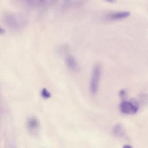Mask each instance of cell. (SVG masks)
<instances>
[{
  "instance_id": "1",
  "label": "cell",
  "mask_w": 148,
  "mask_h": 148,
  "mask_svg": "<svg viewBox=\"0 0 148 148\" xmlns=\"http://www.w3.org/2000/svg\"><path fill=\"white\" fill-rule=\"evenodd\" d=\"M1 18L4 24L14 31L23 30L28 24L27 18L24 15L18 13L5 12L2 13Z\"/></svg>"
},
{
  "instance_id": "2",
  "label": "cell",
  "mask_w": 148,
  "mask_h": 148,
  "mask_svg": "<svg viewBox=\"0 0 148 148\" xmlns=\"http://www.w3.org/2000/svg\"><path fill=\"white\" fill-rule=\"evenodd\" d=\"M101 75V67L99 64H96L93 66L90 82V91L92 95H95L98 90L99 84Z\"/></svg>"
},
{
  "instance_id": "3",
  "label": "cell",
  "mask_w": 148,
  "mask_h": 148,
  "mask_svg": "<svg viewBox=\"0 0 148 148\" xmlns=\"http://www.w3.org/2000/svg\"><path fill=\"white\" fill-rule=\"evenodd\" d=\"M139 103L134 99L123 101L119 106L120 111L125 114H134L139 109Z\"/></svg>"
},
{
  "instance_id": "4",
  "label": "cell",
  "mask_w": 148,
  "mask_h": 148,
  "mask_svg": "<svg viewBox=\"0 0 148 148\" xmlns=\"http://www.w3.org/2000/svg\"><path fill=\"white\" fill-rule=\"evenodd\" d=\"M24 3L29 8L32 9H47L52 6L56 1L49 0H26Z\"/></svg>"
},
{
  "instance_id": "5",
  "label": "cell",
  "mask_w": 148,
  "mask_h": 148,
  "mask_svg": "<svg viewBox=\"0 0 148 148\" xmlns=\"http://www.w3.org/2000/svg\"><path fill=\"white\" fill-rule=\"evenodd\" d=\"M130 15V12L128 11H120L110 13L106 16V18L109 20H119L125 18Z\"/></svg>"
},
{
  "instance_id": "6",
  "label": "cell",
  "mask_w": 148,
  "mask_h": 148,
  "mask_svg": "<svg viewBox=\"0 0 148 148\" xmlns=\"http://www.w3.org/2000/svg\"><path fill=\"white\" fill-rule=\"evenodd\" d=\"M65 63L68 68L72 71L77 72L79 71V64L75 58L71 54H68L65 57Z\"/></svg>"
},
{
  "instance_id": "7",
  "label": "cell",
  "mask_w": 148,
  "mask_h": 148,
  "mask_svg": "<svg viewBox=\"0 0 148 148\" xmlns=\"http://www.w3.org/2000/svg\"><path fill=\"white\" fill-rule=\"evenodd\" d=\"M39 121L35 117H31L27 120V125L29 132L35 133L39 128Z\"/></svg>"
},
{
  "instance_id": "8",
  "label": "cell",
  "mask_w": 148,
  "mask_h": 148,
  "mask_svg": "<svg viewBox=\"0 0 148 148\" xmlns=\"http://www.w3.org/2000/svg\"><path fill=\"white\" fill-rule=\"evenodd\" d=\"M113 131L114 134L117 136H123L125 134V131L123 127L120 124H116L113 127Z\"/></svg>"
},
{
  "instance_id": "9",
  "label": "cell",
  "mask_w": 148,
  "mask_h": 148,
  "mask_svg": "<svg viewBox=\"0 0 148 148\" xmlns=\"http://www.w3.org/2000/svg\"><path fill=\"white\" fill-rule=\"evenodd\" d=\"M40 95L41 97L45 99H47L49 98H50L51 97V94L50 92V91L46 88H43L41 91H40Z\"/></svg>"
},
{
  "instance_id": "10",
  "label": "cell",
  "mask_w": 148,
  "mask_h": 148,
  "mask_svg": "<svg viewBox=\"0 0 148 148\" xmlns=\"http://www.w3.org/2000/svg\"><path fill=\"white\" fill-rule=\"evenodd\" d=\"M119 95L121 98H124L126 95V91L125 90H121L119 92Z\"/></svg>"
},
{
  "instance_id": "11",
  "label": "cell",
  "mask_w": 148,
  "mask_h": 148,
  "mask_svg": "<svg viewBox=\"0 0 148 148\" xmlns=\"http://www.w3.org/2000/svg\"><path fill=\"white\" fill-rule=\"evenodd\" d=\"M5 29H4L2 27H1V26L0 25V35H3V34H5Z\"/></svg>"
},
{
  "instance_id": "12",
  "label": "cell",
  "mask_w": 148,
  "mask_h": 148,
  "mask_svg": "<svg viewBox=\"0 0 148 148\" xmlns=\"http://www.w3.org/2000/svg\"><path fill=\"white\" fill-rule=\"evenodd\" d=\"M123 148H132V147L130 146H129V145H125L123 147Z\"/></svg>"
}]
</instances>
